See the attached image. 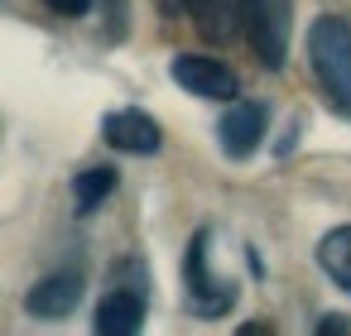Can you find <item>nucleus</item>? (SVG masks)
<instances>
[{
    "label": "nucleus",
    "mask_w": 351,
    "mask_h": 336,
    "mask_svg": "<svg viewBox=\"0 0 351 336\" xmlns=\"http://www.w3.org/2000/svg\"><path fill=\"white\" fill-rule=\"evenodd\" d=\"M101 336H135L145 326V288H111L101 302H97V322H92Z\"/></svg>",
    "instance_id": "nucleus-8"
},
{
    "label": "nucleus",
    "mask_w": 351,
    "mask_h": 336,
    "mask_svg": "<svg viewBox=\"0 0 351 336\" xmlns=\"http://www.w3.org/2000/svg\"><path fill=\"white\" fill-rule=\"evenodd\" d=\"M97 5L111 15V25H116V34H121V29H125V0H97Z\"/></svg>",
    "instance_id": "nucleus-13"
},
{
    "label": "nucleus",
    "mask_w": 351,
    "mask_h": 336,
    "mask_svg": "<svg viewBox=\"0 0 351 336\" xmlns=\"http://www.w3.org/2000/svg\"><path fill=\"white\" fill-rule=\"evenodd\" d=\"M101 140L121 154H159V144H164L159 125L145 111H111L101 120Z\"/></svg>",
    "instance_id": "nucleus-6"
},
{
    "label": "nucleus",
    "mask_w": 351,
    "mask_h": 336,
    "mask_svg": "<svg viewBox=\"0 0 351 336\" xmlns=\"http://www.w3.org/2000/svg\"><path fill=\"white\" fill-rule=\"evenodd\" d=\"M265 140V106L260 101H231L217 120V144L226 159H250Z\"/></svg>",
    "instance_id": "nucleus-5"
},
{
    "label": "nucleus",
    "mask_w": 351,
    "mask_h": 336,
    "mask_svg": "<svg viewBox=\"0 0 351 336\" xmlns=\"http://www.w3.org/2000/svg\"><path fill=\"white\" fill-rule=\"evenodd\" d=\"M308 63L332 111L351 120V20L317 15L308 25Z\"/></svg>",
    "instance_id": "nucleus-1"
},
{
    "label": "nucleus",
    "mask_w": 351,
    "mask_h": 336,
    "mask_svg": "<svg viewBox=\"0 0 351 336\" xmlns=\"http://www.w3.org/2000/svg\"><path fill=\"white\" fill-rule=\"evenodd\" d=\"M77 298H82V274H77V269H58V274L39 279V283L25 293V307H29L34 317H44V322H58V317H68V312L77 307Z\"/></svg>",
    "instance_id": "nucleus-7"
},
{
    "label": "nucleus",
    "mask_w": 351,
    "mask_h": 336,
    "mask_svg": "<svg viewBox=\"0 0 351 336\" xmlns=\"http://www.w3.org/2000/svg\"><path fill=\"white\" fill-rule=\"evenodd\" d=\"M183 10L193 15V25L212 44H226L241 29V0H183Z\"/></svg>",
    "instance_id": "nucleus-9"
},
{
    "label": "nucleus",
    "mask_w": 351,
    "mask_h": 336,
    "mask_svg": "<svg viewBox=\"0 0 351 336\" xmlns=\"http://www.w3.org/2000/svg\"><path fill=\"white\" fill-rule=\"evenodd\" d=\"M317 264L337 288L351 293V226H337V231H327L317 240Z\"/></svg>",
    "instance_id": "nucleus-10"
},
{
    "label": "nucleus",
    "mask_w": 351,
    "mask_h": 336,
    "mask_svg": "<svg viewBox=\"0 0 351 336\" xmlns=\"http://www.w3.org/2000/svg\"><path fill=\"white\" fill-rule=\"evenodd\" d=\"M111 192H116V168H87V173H77V178H73L77 211H97Z\"/></svg>",
    "instance_id": "nucleus-11"
},
{
    "label": "nucleus",
    "mask_w": 351,
    "mask_h": 336,
    "mask_svg": "<svg viewBox=\"0 0 351 336\" xmlns=\"http://www.w3.org/2000/svg\"><path fill=\"white\" fill-rule=\"evenodd\" d=\"M241 29L260 68L279 73L289 58V34H293V0H241Z\"/></svg>",
    "instance_id": "nucleus-2"
},
{
    "label": "nucleus",
    "mask_w": 351,
    "mask_h": 336,
    "mask_svg": "<svg viewBox=\"0 0 351 336\" xmlns=\"http://www.w3.org/2000/svg\"><path fill=\"white\" fill-rule=\"evenodd\" d=\"M169 77H173L183 92L202 96V101H236V96H241L236 73H231L226 63L207 58V53H178V58L169 63Z\"/></svg>",
    "instance_id": "nucleus-3"
},
{
    "label": "nucleus",
    "mask_w": 351,
    "mask_h": 336,
    "mask_svg": "<svg viewBox=\"0 0 351 336\" xmlns=\"http://www.w3.org/2000/svg\"><path fill=\"white\" fill-rule=\"evenodd\" d=\"M317 331H346V322L341 317H327V322H317Z\"/></svg>",
    "instance_id": "nucleus-14"
},
{
    "label": "nucleus",
    "mask_w": 351,
    "mask_h": 336,
    "mask_svg": "<svg viewBox=\"0 0 351 336\" xmlns=\"http://www.w3.org/2000/svg\"><path fill=\"white\" fill-rule=\"evenodd\" d=\"M183 283H188V298H193V307H197L202 317H221V312L236 302V288H231V283H221V279L207 269V231H197V235H193V245H188Z\"/></svg>",
    "instance_id": "nucleus-4"
},
{
    "label": "nucleus",
    "mask_w": 351,
    "mask_h": 336,
    "mask_svg": "<svg viewBox=\"0 0 351 336\" xmlns=\"http://www.w3.org/2000/svg\"><path fill=\"white\" fill-rule=\"evenodd\" d=\"M159 10H164V15H178V10H183V0H159Z\"/></svg>",
    "instance_id": "nucleus-15"
},
{
    "label": "nucleus",
    "mask_w": 351,
    "mask_h": 336,
    "mask_svg": "<svg viewBox=\"0 0 351 336\" xmlns=\"http://www.w3.org/2000/svg\"><path fill=\"white\" fill-rule=\"evenodd\" d=\"M44 5H49L53 15H68V20H77V15H87V5H92V0H44Z\"/></svg>",
    "instance_id": "nucleus-12"
}]
</instances>
